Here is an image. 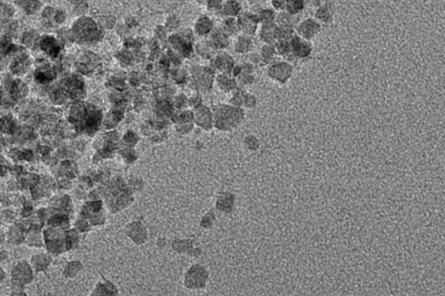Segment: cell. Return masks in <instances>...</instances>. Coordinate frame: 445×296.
<instances>
[{"instance_id": "5bb4252c", "label": "cell", "mask_w": 445, "mask_h": 296, "mask_svg": "<svg viewBox=\"0 0 445 296\" xmlns=\"http://www.w3.org/2000/svg\"><path fill=\"white\" fill-rule=\"evenodd\" d=\"M253 40L249 38V36L241 37L238 41V52H246L253 47Z\"/></svg>"}, {"instance_id": "8fae6325", "label": "cell", "mask_w": 445, "mask_h": 296, "mask_svg": "<svg viewBox=\"0 0 445 296\" xmlns=\"http://www.w3.org/2000/svg\"><path fill=\"white\" fill-rule=\"evenodd\" d=\"M274 49H275L276 53L278 55L279 59H284L288 55L291 53V48H289V42H284V41H277L274 45Z\"/></svg>"}, {"instance_id": "5b68a950", "label": "cell", "mask_w": 445, "mask_h": 296, "mask_svg": "<svg viewBox=\"0 0 445 296\" xmlns=\"http://www.w3.org/2000/svg\"><path fill=\"white\" fill-rule=\"evenodd\" d=\"M76 34L79 35L80 37L84 38L85 40H90L91 36L95 35L98 32V29L94 22H92L90 19L81 20L79 22L76 29H75Z\"/></svg>"}, {"instance_id": "4fadbf2b", "label": "cell", "mask_w": 445, "mask_h": 296, "mask_svg": "<svg viewBox=\"0 0 445 296\" xmlns=\"http://www.w3.org/2000/svg\"><path fill=\"white\" fill-rule=\"evenodd\" d=\"M41 46L46 52H48L49 54L51 55V56H55L59 52V46H57V42L52 37H46L43 40Z\"/></svg>"}, {"instance_id": "6da1fadb", "label": "cell", "mask_w": 445, "mask_h": 296, "mask_svg": "<svg viewBox=\"0 0 445 296\" xmlns=\"http://www.w3.org/2000/svg\"><path fill=\"white\" fill-rule=\"evenodd\" d=\"M294 67L283 59H278L270 64L267 68V76L273 83L278 86H285L293 76Z\"/></svg>"}, {"instance_id": "ba28073f", "label": "cell", "mask_w": 445, "mask_h": 296, "mask_svg": "<svg viewBox=\"0 0 445 296\" xmlns=\"http://www.w3.org/2000/svg\"><path fill=\"white\" fill-rule=\"evenodd\" d=\"M308 0H287L285 12L292 16H300L306 9Z\"/></svg>"}, {"instance_id": "277c9868", "label": "cell", "mask_w": 445, "mask_h": 296, "mask_svg": "<svg viewBox=\"0 0 445 296\" xmlns=\"http://www.w3.org/2000/svg\"><path fill=\"white\" fill-rule=\"evenodd\" d=\"M314 18L321 26H331L334 20V6L329 0H325L318 8L315 9Z\"/></svg>"}, {"instance_id": "7a4b0ae2", "label": "cell", "mask_w": 445, "mask_h": 296, "mask_svg": "<svg viewBox=\"0 0 445 296\" xmlns=\"http://www.w3.org/2000/svg\"><path fill=\"white\" fill-rule=\"evenodd\" d=\"M291 54L298 60V62L309 59L313 53V45L312 41L303 39L296 34L289 41Z\"/></svg>"}, {"instance_id": "3957f363", "label": "cell", "mask_w": 445, "mask_h": 296, "mask_svg": "<svg viewBox=\"0 0 445 296\" xmlns=\"http://www.w3.org/2000/svg\"><path fill=\"white\" fill-rule=\"evenodd\" d=\"M322 26L313 18L307 17L301 19L295 26L296 34L302 37L303 39L312 41L315 37H318L321 32Z\"/></svg>"}, {"instance_id": "9c48e42d", "label": "cell", "mask_w": 445, "mask_h": 296, "mask_svg": "<svg viewBox=\"0 0 445 296\" xmlns=\"http://www.w3.org/2000/svg\"><path fill=\"white\" fill-rule=\"evenodd\" d=\"M259 55H260V57H261L264 66H269L270 64L274 63L277 60L279 59L278 55L276 53L273 45H264Z\"/></svg>"}, {"instance_id": "52a82bcc", "label": "cell", "mask_w": 445, "mask_h": 296, "mask_svg": "<svg viewBox=\"0 0 445 296\" xmlns=\"http://www.w3.org/2000/svg\"><path fill=\"white\" fill-rule=\"evenodd\" d=\"M258 23H259V19H258V15L246 14L244 15V17H242L240 26H241L243 32L247 36L250 37L251 35L255 34L256 32H257Z\"/></svg>"}, {"instance_id": "9a60e30c", "label": "cell", "mask_w": 445, "mask_h": 296, "mask_svg": "<svg viewBox=\"0 0 445 296\" xmlns=\"http://www.w3.org/2000/svg\"><path fill=\"white\" fill-rule=\"evenodd\" d=\"M54 75L52 71L49 70H43V71L37 72V79L40 80L41 83H46L51 80L53 79Z\"/></svg>"}, {"instance_id": "2e32d148", "label": "cell", "mask_w": 445, "mask_h": 296, "mask_svg": "<svg viewBox=\"0 0 445 296\" xmlns=\"http://www.w3.org/2000/svg\"><path fill=\"white\" fill-rule=\"evenodd\" d=\"M287 0H272V6L275 12H284L286 8Z\"/></svg>"}, {"instance_id": "8992f818", "label": "cell", "mask_w": 445, "mask_h": 296, "mask_svg": "<svg viewBox=\"0 0 445 296\" xmlns=\"http://www.w3.org/2000/svg\"><path fill=\"white\" fill-rule=\"evenodd\" d=\"M276 29L277 25L275 23L262 24L259 30V38L264 45H274L276 43Z\"/></svg>"}, {"instance_id": "e0dca14e", "label": "cell", "mask_w": 445, "mask_h": 296, "mask_svg": "<svg viewBox=\"0 0 445 296\" xmlns=\"http://www.w3.org/2000/svg\"><path fill=\"white\" fill-rule=\"evenodd\" d=\"M3 277H4L3 272H2V271H0V281H1V279H2V278H3Z\"/></svg>"}, {"instance_id": "30bf717a", "label": "cell", "mask_w": 445, "mask_h": 296, "mask_svg": "<svg viewBox=\"0 0 445 296\" xmlns=\"http://www.w3.org/2000/svg\"><path fill=\"white\" fill-rule=\"evenodd\" d=\"M296 35L295 27L293 26H278L276 29V42L284 41L289 42Z\"/></svg>"}, {"instance_id": "7c38bea8", "label": "cell", "mask_w": 445, "mask_h": 296, "mask_svg": "<svg viewBox=\"0 0 445 296\" xmlns=\"http://www.w3.org/2000/svg\"><path fill=\"white\" fill-rule=\"evenodd\" d=\"M277 12L272 9H265L262 10L259 15H258V19L259 23H275V17Z\"/></svg>"}]
</instances>
